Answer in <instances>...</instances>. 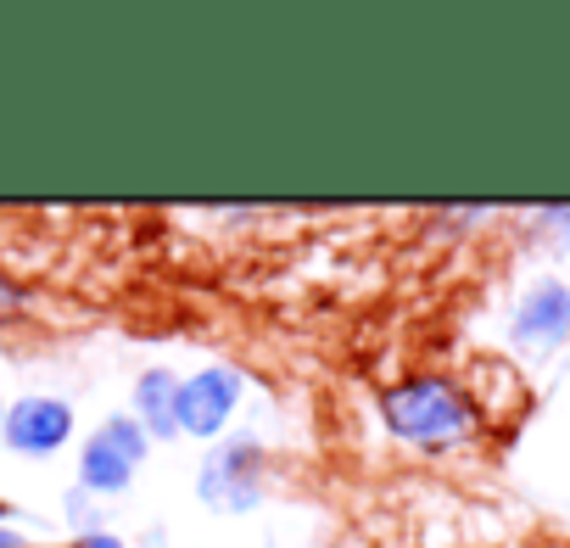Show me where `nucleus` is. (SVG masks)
<instances>
[{
  "mask_svg": "<svg viewBox=\"0 0 570 548\" xmlns=\"http://www.w3.org/2000/svg\"><path fill=\"white\" fill-rule=\"evenodd\" d=\"M196 487H202V498L213 509H252L263 498V453H257V442L240 437V442L213 448Z\"/></svg>",
  "mask_w": 570,
  "mask_h": 548,
  "instance_id": "nucleus-4",
  "label": "nucleus"
},
{
  "mask_svg": "<svg viewBox=\"0 0 570 548\" xmlns=\"http://www.w3.org/2000/svg\"><path fill=\"white\" fill-rule=\"evenodd\" d=\"M73 548H124V542H118V537H107V531H90V537H85V542H73Z\"/></svg>",
  "mask_w": 570,
  "mask_h": 548,
  "instance_id": "nucleus-9",
  "label": "nucleus"
},
{
  "mask_svg": "<svg viewBox=\"0 0 570 548\" xmlns=\"http://www.w3.org/2000/svg\"><path fill=\"white\" fill-rule=\"evenodd\" d=\"M140 459H146V431H140V420H135V414H112V420L85 442V453H79V481L96 487V492H124V487L135 481Z\"/></svg>",
  "mask_w": 570,
  "mask_h": 548,
  "instance_id": "nucleus-2",
  "label": "nucleus"
},
{
  "mask_svg": "<svg viewBox=\"0 0 570 548\" xmlns=\"http://www.w3.org/2000/svg\"><path fill=\"white\" fill-rule=\"evenodd\" d=\"M537 218H542V224H570V207H542Z\"/></svg>",
  "mask_w": 570,
  "mask_h": 548,
  "instance_id": "nucleus-10",
  "label": "nucleus"
},
{
  "mask_svg": "<svg viewBox=\"0 0 570 548\" xmlns=\"http://www.w3.org/2000/svg\"><path fill=\"white\" fill-rule=\"evenodd\" d=\"M509 336L520 353L531 359H548L570 342V286L564 281H537L520 303H514V320H509Z\"/></svg>",
  "mask_w": 570,
  "mask_h": 548,
  "instance_id": "nucleus-3",
  "label": "nucleus"
},
{
  "mask_svg": "<svg viewBox=\"0 0 570 548\" xmlns=\"http://www.w3.org/2000/svg\"><path fill=\"white\" fill-rule=\"evenodd\" d=\"M381 409H386V425H392L403 442H414V448L464 442L470 425H475L470 398H464L453 381H442V375H420V381L392 386V392L381 398Z\"/></svg>",
  "mask_w": 570,
  "mask_h": 548,
  "instance_id": "nucleus-1",
  "label": "nucleus"
},
{
  "mask_svg": "<svg viewBox=\"0 0 570 548\" xmlns=\"http://www.w3.org/2000/svg\"><path fill=\"white\" fill-rule=\"evenodd\" d=\"M135 420L157 442L179 437V375L174 370H146L140 375V386H135Z\"/></svg>",
  "mask_w": 570,
  "mask_h": 548,
  "instance_id": "nucleus-7",
  "label": "nucleus"
},
{
  "mask_svg": "<svg viewBox=\"0 0 570 548\" xmlns=\"http://www.w3.org/2000/svg\"><path fill=\"white\" fill-rule=\"evenodd\" d=\"M7 442L12 453H29V459H51L68 437H73V409L62 398H23L7 409Z\"/></svg>",
  "mask_w": 570,
  "mask_h": 548,
  "instance_id": "nucleus-6",
  "label": "nucleus"
},
{
  "mask_svg": "<svg viewBox=\"0 0 570 548\" xmlns=\"http://www.w3.org/2000/svg\"><path fill=\"white\" fill-rule=\"evenodd\" d=\"M235 398H240V370L207 364L202 375L179 381V431H190V437L224 431V420L235 414Z\"/></svg>",
  "mask_w": 570,
  "mask_h": 548,
  "instance_id": "nucleus-5",
  "label": "nucleus"
},
{
  "mask_svg": "<svg viewBox=\"0 0 570 548\" xmlns=\"http://www.w3.org/2000/svg\"><path fill=\"white\" fill-rule=\"evenodd\" d=\"M23 309V292L7 281V274H0V320H7V314H18Z\"/></svg>",
  "mask_w": 570,
  "mask_h": 548,
  "instance_id": "nucleus-8",
  "label": "nucleus"
},
{
  "mask_svg": "<svg viewBox=\"0 0 570 548\" xmlns=\"http://www.w3.org/2000/svg\"><path fill=\"white\" fill-rule=\"evenodd\" d=\"M0 548H23V537H18V531H7V526H0Z\"/></svg>",
  "mask_w": 570,
  "mask_h": 548,
  "instance_id": "nucleus-11",
  "label": "nucleus"
}]
</instances>
